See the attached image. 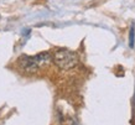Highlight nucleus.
I'll use <instances>...</instances> for the list:
<instances>
[{
  "label": "nucleus",
  "mask_w": 135,
  "mask_h": 125,
  "mask_svg": "<svg viewBox=\"0 0 135 125\" xmlns=\"http://www.w3.org/2000/svg\"><path fill=\"white\" fill-rule=\"evenodd\" d=\"M53 63L62 71H70L78 65V56L68 50H57L52 55Z\"/></svg>",
  "instance_id": "obj_1"
},
{
  "label": "nucleus",
  "mask_w": 135,
  "mask_h": 125,
  "mask_svg": "<svg viewBox=\"0 0 135 125\" xmlns=\"http://www.w3.org/2000/svg\"><path fill=\"white\" fill-rule=\"evenodd\" d=\"M17 63L26 73H36L38 71V68H40L35 56L30 57L26 56V55H22V56L17 58Z\"/></svg>",
  "instance_id": "obj_2"
},
{
  "label": "nucleus",
  "mask_w": 135,
  "mask_h": 125,
  "mask_svg": "<svg viewBox=\"0 0 135 125\" xmlns=\"http://www.w3.org/2000/svg\"><path fill=\"white\" fill-rule=\"evenodd\" d=\"M35 58H36L37 63L40 66V68L44 67V66H46V65H49L50 62L52 61V56H51V53H49V52L37 53L36 56H35Z\"/></svg>",
  "instance_id": "obj_3"
},
{
  "label": "nucleus",
  "mask_w": 135,
  "mask_h": 125,
  "mask_svg": "<svg viewBox=\"0 0 135 125\" xmlns=\"http://www.w3.org/2000/svg\"><path fill=\"white\" fill-rule=\"evenodd\" d=\"M60 124L61 125H76V120L72 115H66L63 113H58Z\"/></svg>",
  "instance_id": "obj_4"
},
{
  "label": "nucleus",
  "mask_w": 135,
  "mask_h": 125,
  "mask_svg": "<svg viewBox=\"0 0 135 125\" xmlns=\"http://www.w3.org/2000/svg\"><path fill=\"white\" fill-rule=\"evenodd\" d=\"M134 46V26L131 27V31H130V47Z\"/></svg>",
  "instance_id": "obj_5"
}]
</instances>
